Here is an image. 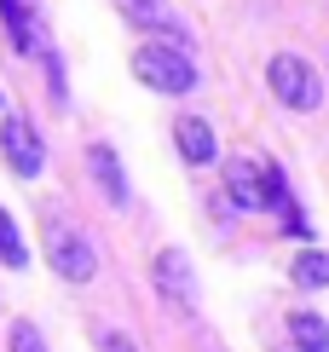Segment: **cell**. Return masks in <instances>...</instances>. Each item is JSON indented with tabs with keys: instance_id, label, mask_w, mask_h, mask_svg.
I'll list each match as a JSON object with an SVG mask.
<instances>
[{
	"instance_id": "3",
	"label": "cell",
	"mask_w": 329,
	"mask_h": 352,
	"mask_svg": "<svg viewBox=\"0 0 329 352\" xmlns=\"http://www.w3.org/2000/svg\"><path fill=\"white\" fill-rule=\"evenodd\" d=\"M266 81H272V93H277L283 110H318V104H323L318 69H312L306 58H295V52H277L272 69H266Z\"/></svg>"
},
{
	"instance_id": "2",
	"label": "cell",
	"mask_w": 329,
	"mask_h": 352,
	"mask_svg": "<svg viewBox=\"0 0 329 352\" xmlns=\"http://www.w3.org/2000/svg\"><path fill=\"white\" fill-rule=\"evenodd\" d=\"M47 266L64 277V283H93L98 277V248L76 226H47Z\"/></svg>"
},
{
	"instance_id": "10",
	"label": "cell",
	"mask_w": 329,
	"mask_h": 352,
	"mask_svg": "<svg viewBox=\"0 0 329 352\" xmlns=\"http://www.w3.org/2000/svg\"><path fill=\"white\" fill-rule=\"evenodd\" d=\"M289 277H295L301 289H329V254H323V248H306V254L295 260Z\"/></svg>"
},
{
	"instance_id": "7",
	"label": "cell",
	"mask_w": 329,
	"mask_h": 352,
	"mask_svg": "<svg viewBox=\"0 0 329 352\" xmlns=\"http://www.w3.org/2000/svg\"><path fill=\"white\" fill-rule=\"evenodd\" d=\"M87 168H93L104 202H110V208H127V173H122V162H116L110 144H87Z\"/></svg>"
},
{
	"instance_id": "14",
	"label": "cell",
	"mask_w": 329,
	"mask_h": 352,
	"mask_svg": "<svg viewBox=\"0 0 329 352\" xmlns=\"http://www.w3.org/2000/svg\"><path fill=\"white\" fill-rule=\"evenodd\" d=\"M12 352H47V341L35 324H12Z\"/></svg>"
},
{
	"instance_id": "13",
	"label": "cell",
	"mask_w": 329,
	"mask_h": 352,
	"mask_svg": "<svg viewBox=\"0 0 329 352\" xmlns=\"http://www.w3.org/2000/svg\"><path fill=\"white\" fill-rule=\"evenodd\" d=\"M127 18H139V23H151V29H173V18L156 6V0H127Z\"/></svg>"
},
{
	"instance_id": "9",
	"label": "cell",
	"mask_w": 329,
	"mask_h": 352,
	"mask_svg": "<svg viewBox=\"0 0 329 352\" xmlns=\"http://www.w3.org/2000/svg\"><path fill=\"white\" fill-rule=\"evenodd\" d=\"M289 341L301 352H329V318L318 312H289Z\"/></svg>"
},
{
	"instance_id": "15",
	"label": "cell",
	"mask_w": 329,
	"mask_h": 352,
	"mask_svg": "<svg viewBox=\"0 0 329 352\" xmlns=\"http://www.w3.org/2000/svg\"><path fill=\"white\" fill-rule=\"evenodd\" d=\"M98 352H139L127 335H98Z\"/></svg>"
},
{
	"instance_id": "4",
	"label": "cell",
	"mask_w": 329,
	"mask_h": 352,
	"mask_svg": "<svg viewBox=\"0 0 329 352\" xmlns=\"http://www.w3.org/2000/svg\"><path fill=\"white\" fill-rule=\"evenodd\" d=\"M0 151H6V168L18 173V179H35V173L47 168V144L35 139V127H29L23 116H6V127H0Z\"/></svg>"
},
{
	"instance_id": "8",
	"label": "cell",
	"mask_w": 329,
	"mask_h": 352,
	"mask_svg": "<svg viewBox=\"0 0 329 352\" xmlns=\"http://www.w3.org/2000/svg\"><path fill=\"white\" fill-rule=\"evenodd\" d=\"M173 144H179V156H185L191 168H202V162H214V156H220V144H214V127H208L202 116H185V122L173 127Z\"/></svg>"
},
{
	"instance_id": "5",
	"label": "cell",
	"mask_w": 329,
	"mask_h": 352,
	"mask_svg": "<svg viewBox=\"0 0 329 352\" xmlns=\"http://www.w3.org/2000/svg\"><path fill=\"white\" fill-rule=\"evenodd\" d=\"M156 289L179 312H197V283H191V260L179 248H156Z\"/></svg>"
},
{
	"instance_id": "16",
	"label": "cell",
	"mask_w": 329,
	"mask_h": 352,
	"mask_svg": "<svg viewBox=\"0 0 329 352\" xmlns=\"http://www.w3.org/2000/svg\"><path fill=\"white\" fill-rule=\"evenodd\" d=\"M0 110H6V93H0Z\"/></svg>"
},
{
	"instance_id": "6",
	"label": "cell",
	"mask_w": 329,
	"mask_h": 352,
	"mask_svg": "<svg viewBox=\"0 0 329 352\" xmlns=\"http://www.w3.org/2000/svg\"><path fill=\"white\" fill-rule=\"evenodd\" d=\"M226 197L237 208H266V168L248 162V156H231L226 162Z\"/></svg>"
},
{
	"instance_id": "11",
	"label": "cell",
	"mask_w": 329,
	"mask_h": 352,
	"mask_svg": "<svg viewBox=\"0 0 329 352\" xmlns=\"http://www.w3.org/2000/svg\"><path fill=\"white\" fill-rule=\"evenodd\" d=\"M0 260H6V266H23L29 260V248H23V237H18V226H12L6 208H0Z\"/></svg>"
},
{
	"instance_id": "12",
	"label": "cell",
	"mask_w": 329,
	"mask_h": 352,
	"mask_svg": "<svg viewBox=\"0 0 329 352\" xmlns=\"http://www.w3.org/2000/svg\"><path fill=\"white\" fill-rule=\"evenodd\" d=\"M0 18H6V29H12V41H18V52H29V18H23V0H0Z\"/></svg>"
},
{
	"instance_id": "1",
	"label": "cell",
	"mask_w": 329,
	"mask_h": 352,
	"mask_svg": "<svg viewBox=\"0 0 329 352\" xmlns=\"http://www.w3.org/2000/svg\"><path fill=\"white\" fill-rule=\"evenodd\" d=\"M133 76H139L151 93H191L197 87V64L185 58V47H168V41H145L133 52Z\"/></svg>"
}]
</instances>
